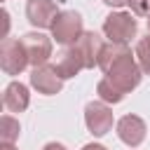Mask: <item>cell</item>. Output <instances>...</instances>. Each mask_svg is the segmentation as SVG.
<instances>
[{
    "label": "cell",
    "instance_id": "1",
    "mask_svg": "<svg viewBox=\"0 0 150 150\" xmlns=\"http://www.w3.org/2000/svg\"><path fill=\"white\" fill-rule=\"evenodd\" d=\"M105 77H108L120 91L129 94L131 89H136V87L141 84V80H143V70H141L138 61H136L131 54H127V56L117 59V61L108 68Z\"/></svg>",
    "mask_w": 150,
    "mask_h": 150
},
{
    "label": "cell",
    "instance_id": "2",
    "mask_svg": "<svg viewBox=\"0 0 150 150\" xmlns=\"http://www.w3.org/2000/svg\"><path fill=\"white\" fill-rule=\"evenodd\" d=\"M136 33H138V21L129 12H112L103 21V35L110 42L127 45L131 38H136Z\"/></svg>",
    "mask_w": 150,
    "mask_h": 150
},
{
    "label": "cell",
    "instance_id": "3",
    "mask_svg": "<svg viewBox=\"0 0 150 150\" xmlns=\"http://www.w3.org/2000/svg\"><path fill=\"white\" fill-rule=\"evenodd\" d=\"M82 33H84V28H82V16H80L75 9H63V12H59V16H56V21H54V26H52V38H54L59 45L70 47V45H75V42L80 40Z\"/></svg>",
    "mask_w": 150,
    "mask_h": 150
},
{
    "label": "cell",
    "instance_id": "4",
    "mask_svg": "<svg viewBox=\"0 0 150 150\" xmlns=\"http://www.w3.org/2000/svg\"><path fill=\"white\" fill-rule=\"evenodd\" d=\"M28 54L21 40L16 38H5L0 45V66L7 75H19L26 66H28Z\"/></svg>",
    "mask_w": 150,
    "mask_h": 150
},
{
    "label": "cell",
    "instance_id": "5",
    "mask_svg": "<svg viewBox=\"0 0 150 150\" xmlns=\"http://www.w3.org/2000/svg\"><path fill=\"white\" fill-rule=\"evenodd\" d=\"M84 124L94 136H105L112 129V110L103 101H91L84 108Z\"/></svg>",
    "mask_w": 150,
    "mask_h": 150
},
{
    "label": "cell",
    "instance_id": "6",
    "mask_svg": "<svg viewBox=\"0 0 150 150\" xmlns=\"http://www.w3.org/2000/svg\"><path fill=\"white\" fill-rule=\"evenodd\" d=\"M21 42L26 47V54H28V61H30L33 68L45 66L49 61V56H52V40L45 33H35V30L33 33H26L21 38Z\"/></svg>",
    "mask_w": 150,
    "mask_h": 150
},
{
    "label": "cell",
    "instance_id": "7",
    "mask_svg": "<svg viewBox=\"0 0 150 150\" xmlns=\"http://www.w3.org/2000/svg\"><path fill=\"white\" fill-rule=\"evenodd\" d=\"M59 7L54 0H28L26 2V16L35 28H52L56 16H59Z\"/></svg>",
    "mask_w": 150,
    "mask_h": 150
},
{
    "label": "cell",
    "instance_id": "8",
    "mask_svg": "<svg viewBox=\"0 0 150 150\" xmlns=\"http://www.w3.org/2000/svg\"><path fill=\"white\" fill-rule=\"evenodd\" d=\"M30 84H33L40 94L52 96V94H59V91H61V87H63V77L59 75L56 66L45 63V66L33 68V73H30Z\"/></svg>",
    "mask_w": 150,
    "mask_h": 150
},
{
    "label": "cell",
    "instance_id": "9",
    "mask_svg": "<svg viewBox=\"0 0 150 150\" xmlns=\"http://www.w3.org/2000/svg\"><path fill=\"white\" fill-rule=\"evenodd\" d=\"M145 122L138 117V115H124V117H120V122H117V136H120V141L122 143H127L129 148H136V145H141L143 143V138H145Z\"/></svg>",
    "mask_w": 150,
    "mask_h": 150
},
{
    "label": "cell",
    "instance_id": "10",
    "mask_svg": "<svg viewBox=\"0 0 150 150\" xmlns=\"http://www.w3.org/2000/svg\"><path fill=\"white\" fill-rule=\"evenodd\" d=\"M103 45H105L103 38H101L98 33H94V30H84V33L80 35V40L75 42V47H77V52H80L82 59H84V68L98 66V56H101Z\"/></svg>",
    "mask_w": 150,
    "mask_h": 150
},
{
    "label": "cell",
    "instance_id": "11",
    "mask_svg": "<svg viewBox=\"0 0 150 150\" xmlns=\"http://www.w3.org/2000/svg\"><path fill=\"white\" fill-rule=\"evenodd\" d=\"M54 66H56L59 75H61L63 80H68V77H75L80 70H84V59H82V54L77 52V47L70 45V47H63V49L59 52V59H56Z\"/></svg>",
    "mask_w": 150,
    "mask_h": 150
},
{
    "label": "cell",
    "instance_id": "12",
    "mask_svg": "<svg viewBox=\"0 0 150 150\" xmlns=\"http://www.w3.org/2000/svg\"><path fill=\"white\" fill-rule=\"evenodd\" d=\"M2 103L9 112H23L30 103V94H28V87L21 84V82H9L5 87V94H2Z\"/></svg>",
    "mask_w": 150,
    "mask_h": 150
},
{
    "label": "cell",
    "instance_id": "13",
    "mask_svg": "<svg viewBox=\"0 0 150 150\" xmlns=\"http://www.w3.org/2000/svg\"><path fill=\"white\" fill-rule=\"evenodd\" d=\"M127 54H131L129 45H122V42H105L103 49H101V56H98V68H101L103 73H108V68H110L117 59H122V56H127Z\"/></svg>",
    "mask_w": 150,
    "mask_h": 150
},
{
    "label": "cell",
    "instance_id": "14",
    "mask_svg": "<svg viewBox=\"0 0 150 150\" xmlns=\"http://www.w3.org/2000/svg\"><path fill=\"white\" fill-rule=\"evenodd\" d=\"M96 94H98V98H101L103 103H120V101L124 98V91H120L108 77H103V80L96 84Z\"/></svg>",
    "mask_w": 150,
    "mask_h": 150
},
{
    "label": "cell",
    "instance_id": "15",
    "mask_svg": "<svg viewBox=\"0 0 150 150\" xmlns=\"http://www.w3.org/2000/svg\"><path fill=\"white\" fill-rule=\"evenodd\" d=\"M21 134V127H19V120H14L12 115H5L0 120V141L2 143H14Z\"/></svg>",
    "mask_w": 150,
    "mask_h": 150
},
{
    "label": "cell",
    "instance_id": "16",
    "mask_svg": "<svg viewBox=\"0 0 150 150\" xmlns=\"http://www.w3.org/2000/svg\"><path fill=\"white\" fill-rule=\"evenodd\" d=\"M136 61H138V66H141V70L145 73V75H150V35L148 38H141L138 42H136Z\"/></svg>",
    "mask_w": 150,
    "mask_h": 150
},
{
    "label": "cell",
    "instance_id": "17",
    "mask_svg": "<svg viewBox=\"0 0 150 150\" xmlns=\"http://www.w3.org/2000/svg\"><path fill=\"white\" fill-rule=\"evenodd\" d=\"M127 5L136 16H150V0H129Z\"/></svg>",
    "mask_w": 150,
    "mask_h": 150
},
{
    "label": "cell",
    "instance_id": "18",
    "mask_svg": "<svg viewBox=\"0 0 150 150\" xmlns=\"http://www.w3.org/2000/svg\"><path fill=\"white\" fill-rule=\"evenodd\" d=\"M105 5H110V7H122V5H127L129 0H103Z\"/></svg>",
    "mask_w": 150,
    "mask_h": 150
},
{
    "label": "cell",
    "instance_id": "19",
    "mask_svg": "<svg viewBox=\"0 0 150 150\" xmlns=\"http://www.w3.org/2000/svg\"><path fill=\"white\" fill-rule=\"evenodd\" d=\"M82 150H108V148H103L101 143H87V145H84Z\"/></svg>",
    "mask_w": 150,
    "mask_h": 150
},
{
    "label": "cell",
    "instance_id": "20",
    "mask_svg": "<svg viewBox=\"0 0 150 150\" xmlns=\"http://www.w3.org/2000/svg\"><path fill=\"white\" fill-rule=\"evenodd\" d=\"M42 150H66V148H63L61 143H47V145H45Z\"/></svg>",
    "mask_w": 150,
    "mask_h": 150
},
{
    "label": "cell",
    "instance_id": "21",
    "mask_svg": "<svg viewBox=\"0 0 150 150\" xmlns=\"http://www.w3.org/2000/svg\"><path fill=\"white\" fill-rule=\"evenodd\" d=\"M0 150H16V148H14V143H2Z\"/></svg>",
    "mask_w": 150,
    "mask_h": 150
},
{
    "label": "cell",
    "instance_id": "22",
    "mask_svg": "<svg viewBox=\"0 0 150 150\" xmlns=\"http://www.w3.org/2000/svg\"><path fill=\"white\" fill-rule=\"evenodd\" d=\"M148 35H150V16H148Z\"/></svg>",
    "mask_w": 150,
    "mask_h": 150
}]
</instances>
